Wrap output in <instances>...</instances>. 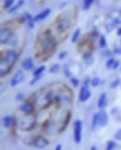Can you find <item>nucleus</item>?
<instances>
[{
	"mask_svg": "<svg viewBox=\"0 0 121 150\" xmlns=\"http://www.w3.org/2000/svg\"><path fill=\"white\" fill-rule=\"evenodd\" d=\"M18 52L15 50H8L5 57H1V69L10 70L15 62L18 59Z\"/></svg>",
	"mask_w": 121,
	"mask_h": 150,
	"instance_id": "obj_1",
	"label": "nucleus"
},
{
	"mask_svg": "<svg viewBox=\"0 0 121 150\" xmlns=\"http://www.w3.org/2000/svg\"><path fill=\"white\" fill-rule=\"evenodd\" d=\"M52 99H53V96L51 95V93H49V92L48 93L47 92H40L39 94L35 96V103L40 108H45L50 105Z\"/></svg>",
	"mask_w": 121,
	"mask_h": 150,
	"instance_id": "obj_2",
	"label": "nucleus"
},
{
	"mask_svg": "<svg viewBox=\"0 0 121 150\" xmlns=\"http://www.w3.org/2000/svg\"><path fill=\"white\" fill-rule=\"evenodd\" d=\"M18 126L22 131H31L35 126V120L33 116L27 115L26 117H21L18 120Z\"/></svg>",
	"mask_w": 121,
	"mask_h": 150,
	"instance_id": "obj_3",
	"label": "nucleus"
},
{
	"mask_svg": "<svg viewBox=\"0 0 121 150\" xmlns=\"http://www.w3.org/2000/svg\"><path fill=\"white\" fill-rule=\"evenodd\" d=\"M57 42L52 35H47L43 39V53L44 54H51L56 49Z\"/></svg>",
	"mask_w": 121,
	"mask_h": 150,
	"instance_id": "obj_4",
	"label": "nucleus"
},
{
	"mask_svg": "<svg viewBox=\"0 0 121 150\" xmlns=\"http://www.w3.org/2000/svg\"><path fill=\"white\" fill-rule=\"evenodd\" d=\"M71 25V19L69 15H67V12L62 13L60 15V17L57 20V26L60 32H64Z\"/></svg>",
	"mask_w": 121,
	"mask_h": 150,
	"instance_id": "obj_5",
	"label": "nucleus"
},
{
	"mask_svg": "<svg viewBox=\"0 0 121 150\" xmlns=\"http://www.w3.org/2000/svg\"><path fill=\"white\" fill-rule=\"evenodd\" d=\"M82 138V122L81 120H76L74 123V140L76 144H80Z\"/></svg>",
	"mask_w": 121,
	"mask_h": 150,
	"instance_id": "obj_6",
	"label": "nucleus"
},
{
	"mask_svg": "<svg viewBox=\"0 0 121 150\" xmlns=\"http://www.w3.org/2000/svg\"><path fill=\"white\" fill-rule=\"evenodd\" d=\"M49 144H50L49 141L47 140L44 136H41V135L36 136L33 141V146L38 149H43L48 146Z\"/></svg>",
	"mask_w": 121,
	"mask_h": 150,
	"instance_id": "obj_7",
	"label": "nucleus"
},
{
	"mask_svg": "<svg viewBox=\"0 0 121 150\" xmlns=\"http://www.w3.org/2000/svg\"><path fill=\"white\" fill-rule=\"evenodd\" d=\"M24 79V73L22 70H18L12 76L11 80H10V86L16 87L20 83H22Z\"/></svg>",
	"mask_w": 121,
	"mask_h": 150,
	"instance_id": "obj_8",
	"label": "nucleus"
},
{
	"mask_svg": "<svg viewBox=\"0 0 121 150\" xmlns=\"http://www.w3.org/2000/svg\"><path fill=\"white\" fill-rule=\"evenodd\" d=\"M12 37V32L9 29L7 28H2L0 31V43L2 45L3 44H7L8 41L11 39Z\"/></svg>",
	"mask_w": 121,
	"mask_h": 150,
	"instance_id": "obj_9",
	"label": "nucleus"
},
{
	"mask_svg": "<svg viewBox=\"0 0 121 150\" xmlns=\"http://www.w3.org/2000/svg\"><path fill=\"white\" fill-rule=\"evenodd\" d=\"M91 91L88 87H85V86H82L80 88V91H79V96H78V100L81 103H84L86 102L89 99V97H91Z\"/></svg>",
	"mask_w": 121,
	"mask_h": 150,
	"instance_id": "obj_10",
	"label": "nucleus"
},
{
	"mask_svg": "<svg viewBox=\"0 0 121 150\" xmlns=\"http://www.w3.org/2000/svg\"><path fill=\"white\" fill-rule=\"evenodd\" d=\"M98 121L99 126L101 127H105L108 124V115L104 110H102L98 113Z\"/></svg>",
	"mask_w": 121,
	"mask_h": 150,
	"instance_id": "obj_11",
	"label": "nucleus"
},
{
	"mask_svg": "<svg viewBox=\"0 0 121 150\" xmlns=\"http://www.w3.org/2000/svg\"><path fill=\"white\" fill-rule=\"evenodd\" d=\"M20 110L23 112L26 115H31L34 111V105L31 103H25L23 105H21Z\"/></svg>",
	"mask_w": 121,
	"mask_h": 150,
	"instance_id": "obj_12",
	"label": "nucleus"
},
{
	"mask_svg": "<svg viewBox=\"0 0 121 150\" xmlns=\"http://www.w3.org/2000/svg\"><path fill=\"white\" fill-rule=\"evenodd\" d=\"M107 103H108V100H107V94L103 92L102 93V95L100 96L99 98V101H98V108L99 109H103V108L106 107L107 105Z\"/></svg>",
	"mask_w": 121,
	"mask_h": 150,
	"instance_id": "obj_13",
	"label": "nucleus"
},
{
	"mask_svg": "<svg viewBox=\"0 0 121 150\" xmlns=\"http://www.w3.org/2000/svg\"><path fill=\"white\" fill-rule=\"evenodd\" d=\"M50 12H51V9L50 8H46L42 12L38 13V15H36V16H35V18L33 19V21H34V22H36V21H42V20H44V19H46L47 17H48V16H50Z\"/></svg>",
	"mask_w": 121,
	"mask_h": 150,
	"instance_id": "obj_14",
	"label": "nucleus"
},
{
	"mask_svg": "<svg viewBox=\"0 0 121 150\" xmlns=\"http://www.w3.org/2000/svg\"><path fill=\"white\" fill-rule=\"evenodd\" d=\"M23 68L26 71H30L32 68H34V62L33 59L28 57V58H25L23 61V64H22Z\"/></svg>",
	"mask_w": 121,
	"mask_h": 150,
	"instance_id": "obj_15",
	"label": "nucleus"
},
{
	"mask_svg": "<svg viewBox=\"0 0 121 150\" xmlns=\"http://www.w3.org/2000/svg\"><path fill=\"white\" fill-rule=\"evenodd\" d=\"M13 124V117H11L10 116H7L3 118V125L5 128H9Z\"/></svg>",
	"mask_w": 121,
	"mask_h": 150,
	"instance_id": "obj_16",
	"label": "nucleus"
},
{
	"mask_svg": "<svg viewBox=\"0 0 121 150\" xmlns=\"http://www.w3.org/2000/svg\"><path fill=\"white\" fill-rule=\"evenodd\" d=\"M23 4H24V0H20V1L16 5H14L13 7H11L9 9H8V13H13V12H15L16 10H18V8H20L21 7H22Z\"/></svg>",
	"mask_w": 121,
	"mask_h": 150,
	"instance_id": "obj_17",
	"label": "nucleus"
},
{
	"mask_svg": "<svg viewBox=\"0 0 121 150\" xmlns=\"http://www.w3.org/2000/svg\"><path fill=\"white\" fill-rule=\"evenodd\" d=\"M119 24V20L118 19H114L113 20V22L112 23H110L107 26H106V30H107V32H110L112 29H114L115 27H117V25Z\"/></svg>",
	"mask_w": 121,
	"mask_h": 150,
	"instance_id": "obj_18",
	"label": "nucleus"
},
{
	"mask_svg": "<svg viewBox=\"0 0 121 150\" xmlns=\"http://www.w3.org/2000/svg\"><path fill=\"white\" fill-rule=\"evenodd\" d=\"M83 60H84V62H85V64H91L93 63V61H94L93 57H92V55L91 53L84 54Z\"/></svg>",
	"mask_w": 121,
	"mask_h": 150,
	"instance_id": "obj_19",
	"label": "nucleus"
},
{
	"mask_svg": "<svg viewBox=\"0 0 121 150\" xmlns=\"http://www.w3.org/2000/svg\"><path fill=\"white\" fill-rule=\"evenodd\" d=\"M46 69L45 65H41L39 66L38 68H36L34 72V76H43V72Z\"/></svg>",
	"mask_w": 121,
	"mask_h": 150,
	"instance_id": "obj_20",
	"label": "nucleus"
},
{
	"mask_svg": "<svg viewBox=\"0 0 121 150\" xmlns=\"http://www.w3.org/2000/svg\"><path fill=\"white\" fill-rule=\"evenodd\" d=\"M79 37H80V29H76L72 37V39H71L72 43H74V44L76 43L77 40L79 39Z\"/></svg>",
	"mask_w": 121,
	"mask_h": 150,
	"instance_id": "obj_21",
	"label": "nucleus"
},
{
	"mask_svg": "<svg viewBox=\"0 0 121 150\" xmlns=\"http://www.w3.org/2000/svg\"><path fill=\"white\" fill-rule=\"evenodd\" d=\"M98 125H99V121H98V113H97L92 117V121H91V128H92V130L96 129V127Z\"/></svg>",
	"mask_w": 121,
	"mask_h": 150,
	"instance_id": "obj_22",
	"label": "nucleus"
},
{
	"mask_svg": "<svg viewBox=\"0 0 121 150\" xmlns=\"http://www.w3.org/2000/svg\"><path fill=\"white\" fill-rule=\"evenodd\" d=\"M60 70V64H54L50 68V74H56L57 72H59Z\"/></svg>",
	"mask_w": 121,
	"mask_h": 150,
	"instance_id": "obj_23",
	"label": "nucleus"
},
{
	"mask_svg": "<svg viewBox=\"0 0 121 150\" xmlns=\"http://www.w3.org/2000/svg\"><path fill=\"white\" fill-rule=\"evenodd\" d=\"M100 84H101V79L97 76H94L93 79L91 80V85L92 87H98Z\"/></svg>",
	"mask_w": 121,
	"mask_h": 150,
	"instance_id": "obj_24",
	"label": "nucleus"
},
{
	"mask_svg": "<svg viewBox=\"0 0 121 150\" xmlns=\"http://www.w3.org/2000/svg\"><path fill=\"white\" fill-rule=\"evenodd\" d=\"M22 19H23V22H27V23H29V22H31V21H33L34 18H32V16L30 15V13H28V12H24V13L23 14V16H22Z\"/></svg>",
	"mask_w": 121,
	"mask_h": 150,
	"instance_id": "obj_25",
	"label": "nucleus"
},
{
	"mask_svg": "<svg viewBox=\"0 0 121 150\" xmlns=\"http://www.w3.org/2000/svg\"><path fill=\"white\" fill-rule=\"evenodd\" d=\"M99 45L101 48H105L106 47V39H105V37L103 35H102L100 37V40H99Z\"/></svg>",
	"mask_w": 121,
	"mask_h": 150,
	"instance_id": "obj_26",
	"label": "nucleus"
},
{
	"mask_svg": "<svg viewBox=\"0 0 121 150\" xmlns=\"http://www.w3.org/2000/svg\"><path fill=\"white\" fill-rule=\"evenodd\" d=\"M115 59H109L107 62H106V68H108V69H113V67H114V65H115Z\"/></svg>",
	"mask_w": 121,
	"mask_h": 150,
	"instance_id": "obj_27",
	"label": "nucleus"
},
{
	"mask_svg": "<svg viewBox=\"0 0 121 150\" xmlns=\"http://www.w3.org/2000/svg\"><path fill=\"white\" fill-rule=\"evenodd\" d=\"M13 3H14V0H5V2H4V8L9 9L10 8H11L12 5H13Z\"/></svg>",
	"mask_w": 121,
	"mask_h": 150,
	"instance_id": "obj_28",
	"label": "nucleus"
},
{
	"mask_svg": "<svg viewBox=\"0 0 121 150\" xmlns=\"http://www.w3.org/2000/svg\"><path fill=\"white\" fill-rule=\"evenodd\" d=\"M93 3V0H84V9H88Z\"/></svg>",
	"mask_w": 121,
	"mask_h": 150,
	"instance_id": "obj_29",
	"label": "nucleus"
},
{
	"mask_svg": "<svg viewBox=\"0 0 121 150\" xmlns=\"http://www.w3.org/2000/svg\"><path fill=\"white\" fill-rule=\"evenodd\" d=\"M115 143L114 141H108L107 142V146H106V150H113L115 147Z\"/></svg>",
	"mask_w": 121,
	"mask_h": 150,
	"instance_id": "obj_30",
	"label": "nucleus"
},
{
	"mask_svg": "<svg viewBox=\"0 0 121 150\" xmlns=\"http://www.w3.org/2000/svg\"><path fill=\"white\" fill-rule=\"evenodd\" d=\"M72 85L75 87V88H77L78 86H79V80H78L77 79H76V77H72V79H70Z\"/></svg>",
	"mask_w": 121,
	"mask_h": 150,
	"instance_id": "obj_31",
	"label": "nucleus"
},
{
	"mask_svg": "<svg viewBox=\"0 0 121 150\" xmlns=\"http://www.w3.org/2000/svg\"><path fill=\"white\" fill-rule=\"evenodd\" d=\"M119 84H120V80L118 79H115L111 84H110V87H111L112 89H115V88L119 86Z\"/></svg>",
	"mask_w": 121,
	"mask_h": 150,
	"instance_id": "obj_32",
	"label": "nucleus"
},
{
	"mask_svg": "<svg viewBox=\"0 0 121 150\" xmlns=\"http://www.w3.org/2000/svg\"><path fill=\"white\" fill-rule=\"evenodd\" d=\"M70 118H71V113H70V112H68V114H67V117H66V120H65V124H64V126H62V131H64V129H65V127L68 125V123H69V121H70ZM62 131H61V132H62Z\"/></svg>",
	"mask_w": 121,
	"mask_h": 150,
	"instance_id": "obj_33",
	"label": "nucleus"
},
{
	"mask_svg": "<svg viewBox=\"0 0 121 150\" xmlns=\"http://www.w3.org/2000/svg\"><path fill=\"white\" fill-rule=\"evenodd\" d=\"M115 139V140H117V141H121V129H119V130L115 133V135H114Z\"/></svg>",
	"mask_w": 121,
	"mask_h": 150,
	"instance_id": "obj_34",
	"label": "nucleus"
},
{
	"mask_svg": "<svg viewBox=\"0 0 121 150\" xmlns=\"http://www.w3.org/2000/svg\"><path fill=\"white\" fill-rule=\"evenodd\" d=\"M42 76H34V79L31 80V82H30V85H34V84H35L36 82H38L40 79H42Z\"/></svg>",
	"mask_w": 121,
	"mask_h": 150,
	"instance_id": "obj_35",
	"label": "nucleus"
},
{
	"mask_svg": "<svg viewBox=\"0 0 121 150\" xmlns=\"http://www.w3.org/2000/svg\"><path fill=\"white\" fill-rule=\"evenodd\" d=\"M23 98H24V94L23 93V92H19V93L16 95V100L17 101H22Z\"/></svg>",
	"mask_w": 121,
	"mask_h": 150,
	"instance_id": "obj_36",
	"label": "nucleus"
},
{
	"mask_svg": "<svg viewBox=\"0 0 121 150\" xmlns=\"http://www.w3.org/2000/svg\"><path fill=\"white\" fill-rule=\"evenodd\" d=\"M114 53L115 54H121V48H115Z\"/></svg>",
	"mask_w": 121,
	"mask_h": 150,
	"instance_id": "obj_37",
	"label": "nucleus"
},
{
	"mask_svg": "<svg viewBox=\"0 0 121 150\" xmlns=\"http://www.w3.org/2000/svg\"><path fill=\"white\" fill-rule=\"evenodd\" d=\"M89 83H91V80H89V79H86L85 80H84V85H83V86H85V87H88V88Z\"/></svg>",
	"mask_w": 121,
	"mask_h": 150,
	"instance_id": "obj_38",
	"label": "nucleus"
},
{
	"mask_svg": "<svg viewBox=\"0 0 121 150\" xmlns=\"http://www.w3.org/2000/svg\"><path fill=\"white\" fill-rule=\"evenodd\" d=\"M65 56H66V52H65V51H64V52H61L60 55H59V59H61V60L64 59Z\"/></svg>",
	"mask_w": 121,
	"mask_h": 150,
	"instance_id": "obj_39",
	"label": "nucleus"
},
{
	"mask_svg": "<svg viewBox=\"0 0 121 150\" xmlns=\"http://www.w3.org/2000/svg\"><path fill=\"white\" fill-rule=\"evenodd\" d=\"M118 65H119V62L118 61H117L115 62V65H114V67H113V70H115V69H117V67H118Z\"/></svg>",
	"mask_w": 121,
	"mask_h": 150,
	"instance_id": "obj_40",
	"label": "nucleus"
},
{
	"mask_svg": "<svg viewBox=\"0 0 121 150\" xmlns=\"http://www.w3.org/2000/svg\"><path fill=\"white\" fill-rule=\"evenodd\" d=\"M28 23V25H29V27L30 28H33L34 27V21H31V22H29V23Z\"/></svg>",
	"mask_w": 121,
	"mask_h": 150,
	"instance_id": "obj_41",
	"label": "nucleus"
},
{
	"mask_svg": "<svg viewBox=\"0 0 121 150\" xmlns=\"http://www.w3.org/2000/svg\"><path fill=\"white\" fill-rule=\"evenodd\" d=\"M65 75H66V76H68V77L70 76V72H69V70H68L67 67L65 68Z\"/></svg>",
	"mask_w": 121,
	"mask_h": 150,
	"instance_id": "obj_42",
	"label": "nucleus"
},
{
	"mask_svg": "<svg viewBox=\"0 0 121 150\" xmlns=\"http://www.w3.org/2000/svg\"><path fill=\"white\" fill-rule=\"evenodd\" d=\"M55 150H62V144H57L56 147H55Z\"/></svg>",
	"mask_w": 121,
	"mask_h": 150,
	"instance_id": "obj_43",
	"label": "nucleus"
},
{
	"mask_svg": "<svg viewBox=\"0 0 121 150\" xmlns=\"http://www.w3.org/2000/svg\"><path fill=\"white\" fill-rule=\"evenodd\" d=\"M117 35H121V27L117 30Z\"/></svg>",
	"mask_w": 121,
	"mask_h": 150,
	"instance_id": "obj_44",
	"label": "nucleus"
},
{
	"mask_svg": "<svg viewBox=\"0 0 121 150\" xmlns=\"http://www.w3.org/2000/svg\"><path fill=\"white\" fill-rule=\"evenodd\" d=\"M91 150H97V147L95 146H92L91 148Z\"/></svg>",
	"mask_w": 121,
	"mask_h": 150,
	"instance_id": "obj_45",
	"label": "nucleus"
},
{
	"mask_svg": "<svg viewBox=\"0 0 121 150\" xmlns=\"http://www.w3.org/2000/svg\"><path fill=\"white\" fill-rule=\"evenodd\" d=\"M120 15H121V10H120Z\"/></svg>",
	"mask_w": 121,
	"mask_h": 150,
	"instance_id": "obj_46",
	"label": "nucleus"
}]
</instances>
